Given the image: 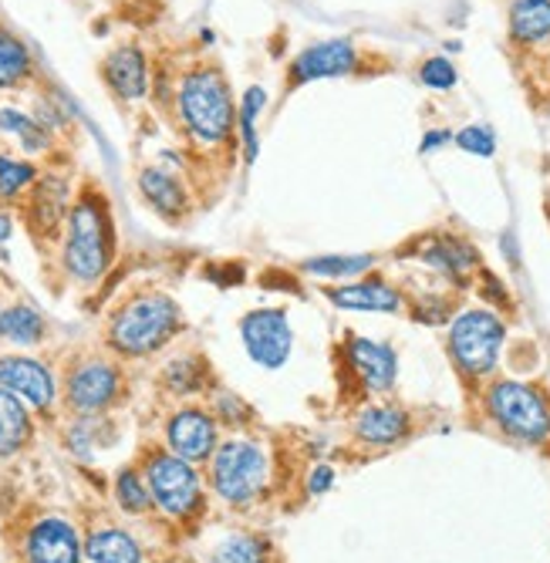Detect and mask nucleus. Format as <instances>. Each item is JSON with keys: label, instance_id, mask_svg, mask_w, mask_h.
I'll list each match as a JSON object with an SVG mask.
<instances>
[{"label": "nucleus", "instance_id": "36", "mask_svg": "<svg viewBox=\"0 0 550 563\" xmlns=\"http://www.w3.org/2000/svg\"><path fill=\"white\" fill-rule=\"evenodd\" d=\"M331 486H334V470H331V466H315L311 476H308V493L321 496V493H328Z\"/></svg>", "mask_w": 550, "mask_h": 563}, {"label": "nucleus", "instance_id": "19", "mask_svg": "<svg viewBox=\"0 0 550 563\" xmlns=\"http://www.w3.org/2000/svg\"><path fill=\"white\" fill-rule=\"evenodd\" d=\"M413 432V419L406 408L398 405H365L355 416V435L369 445H398L406 442Z\"/></svg>", "mask_w": 550, "mask_h": 563}, {"label": "nucleus", "instance_id": "35", "mask_svg": "<svg viewBox=\"0 0 550 563\" xmlns=\"http://www.w3.org/2000/svg\"><path fill=\"white\" fill-rule=\"evenodd\" d=\"M480 297L486 300V307H493V311H504V307H510V294H507V287L499 284V277L496 274H490V271H480Z\"/></svg>", "mask_w": 550, "mask_h": 563}, {"label": "nucleus", "instance_id": "15", "mask_svg": "<svg viewBox=\"0 0 550 563\" xmlns=\"http://www.w3.org/2000/svg\"><path fill=\"white\" fill-rule=\"evenodd\" d=\"M169 452H176L186 463H204L217 452V422L204 408H183L166 426Z\"/></svg>", "mask_w": 550, "mask_h": 563}, {"label": "nucleus", "instance_id": "10", "mask_svg": "<svg viewBox=\"0 0 550 563\" xmlns=\"http://www.w3.org/2000/svg\"><path fill=\"white\" fill-rule=\"evenodd\" d=\"M119 391H122V375L112 362H102V357L75 365L68 375V405L81 416L102 412V408H109L119 398Z\"/></svg>", "mask_w": 550, "mask_h": 563}, {"label": "nucleus", "instance_id": "21", "mask_svg": "<svg viewBox=\"0 0 550 563\" xmlns=\"http://www.w3.org/2000/svg\"><path fill=\"white\" fill-rule=\"evenodd\" d=\"M139 189L145 196V202L153 207L163 220H179L186 210V189L179 186L176 176L163 173V169H142L139 173Z\"/></svg>", "mask_w": 550, "mask_h": 563}, {"label": "nucleus", "instance_id": "23", "mask_svg": "<svg viewBox=\"0 0 550 563\" xmlns=\"http://www.w3.org/2000/svg\"><path fill=\"white\" fill-rule=\"evenodd\" d=\"M28 439H31V416L24 401L14 391L0 388V455L21 452Z\"/></svg>", "mask_w": 550, "mask_h": 563}, {"label": "nucleus", "instance_id": "22", "mask_svg": "<svg viewBox=\"0 0 550 563\" xmlns=\"http://www.w3.org/2000/svg\"><path fill=\"white\" fill-rule=\"evenodd\" d=\"M85 556H88V563H145L135 537L119 527L95 530L85 540Z\"/></svg>", "mask_w": 550, "mask_h": 563}, {"label": "nucleus", "instance_id": "39", "mask_svg": "<svg viewBox=\"0 0 550 563\" xmlns=\"http://www.w3.org/2000/svg\"><path fill=\"white\" fill-rule=\"evenodd\" d=\"M547 213H550V202H547Z\"/></svg>", "mask_w": 550, "mask_h": 563}, {"label": "nucleus", "instance_id": "6", "mask_svg": "<svg viewBox=\"0 0 550 563\" xmlns=\"http://www.w3.org/2000/svg\"><path fill=\"white\" fill-rule=\"evenodd\" d=\"M271 463L257 442L230 439L210 455V483L217 496L230 506H250L267 486Z\"/></svg>", "mask_w": 550, "mask_h": 563}, {"label": "nucleus", "instance_id": "34", "mask_svg": "<svg viewBox=\"0 0 550 563\" xmlns=\"http://www.w3.org/2000/svg\"><path fill=\"white\" fill-rule=\"evenodd\" d=\"M419 81H422L426 88H432V91H449V88H457L460 75H457V65H453V62L439 55V58L422 62V68H419Z\"/></svg>", "mask_w": 550, "mask_h": 563}, {"label": "nucleus", "instance_id": "13", "mask_svg": "<svg viewBox=\"0 0 550 563\" xmlns=\"http://www.w3.org/2000/svg\"><path fill=\"white\" fill-rule=\"evenodd\" d=\"M344 357H348V368L359 375V382L369 391H388L398 378V354L392 344L385 341H372V338H348L344 344Z\"/></svg>", "mask_w": 550, "mask_h": 563}, {"label": "nucleus", "instance_id": "4", "mask_svg": "<svg viewBox=\"0 0 550 563\" xmlns=\"http://www.w3.org/2000/svg\"><path fill=\"white\" fill-rule=\"evenodd\" d=\"M483 416L520 445L550 442V395L520 378H493L483 388Z\"/></svg>", "mask_w": 550, "mask_h": 563}, {"label": "nucleus", "instance_id": "18", "mask_svg": "<svg viewBox=\"0 0 550 563\" xmlns=\"http://www.w3.org/2000/svg\"><path fill=\"white\" fill-rule=\"evenodd\" d=\"M72 202H68V183L62 176H37L31 186V202H28V223L34 233L55 236L58 227L68 220Z\"/></svg>", "mask_w": 550, "mask_h": 563}, {"label": "nucleus", "instance_id": "7", "mask_svg": "<svg viewBox=\"0 0 550 563\" xmlns=\"http://www.w3.org/2000/svg\"><path fill=\"white\" fill-rule=\"evenodd\" d=\"M145 483L153 493V503L166 509L169 517H189L204 503V486L193 470V463L179 459L176 452H153L145 459Z\"/></svg>", "mask_w": 550, "mask_h": 563}, {"label": "nucleus", "instance_id": "30", "mask_svg": "<svg viewBox=\"0 0 550 563\" xmlns=\"http://www.w3.org/2000/svg\"><path fill=\"white\" fill-rule=\"evenodd\" d=\"M37 183V169L24 159L0 156V199H21Z\"/></svg>", "mask_w": 550, "mask_h": 563}, {"label": "nucleus", "instance_id": "8", "mask_svg": "<svg viewBox=\"0 0 550 563\" xmlns=\"http://www.w3.org/2000/svg\"><path fill=\"white\" fill-rule=\"evenodd\" d=\"M240 338L250 354V362L277 372L290 362L294 351V328L284 307H261L240 318Z\"/></svg>", "mask_w": 550, "mask_h": 563}, {"label": "nucleus", "instance_id": "27", "mask_svg": "<svg viewBox=\"0 0 550 563\" xmlns=\"http://www.w3.org/2000/svg\"><path fill=\"white\" fill-rule=\"evenodd\" d=\"M0 129H4L8 135H14L24 152H44L47 145H52V132H47L37 119L18 112V109H0Z\"/></svg>", "mask_w": 550, "mask_h": 563}, {"label": "nucleus", "instance_id": "20", "mask_svg": "<svg viewBox=\"0 0 550 563\" xmlns=\"http://www.w3.org/2000/svg\"><path fill=\"white\" fill-rule=\"evenodd\" d=\"M507 31L517 47H537L550 41V0H514Z\"/></svg>", "mask_w": 550, "mask_h": 563}, {"label": "nucleus", "instance_id": "29", "mask_svg": "<svg viewBox=\"0 0 550 563\" xmlns=\"http://www.w3.org/2000/svg\"><path fill=\"white\" fill-rule=\"evenodd\" d=\"M264 106H267L264 88H246V95L240 101V115H237L240 135H243V156H246V163L257 159V148H261V142H257V115H261Z\"/></svg>", "mask_w": 550, "mask_h": 563}, {"label": "nucleus", "instance_id": "32", "mask_svg": "<svg viewBox=\"0 0 550 563\" xmlns=\"http://www.w3.org/2000/svg\"><path fill=\"white\" fill-rule=\"evenodd\" d=\"M166 382L179 395L199 391V388H204V362H196V357H183V362H173L169 372H166Z\"/></svg>", "mask_w": 550, "mask_h": 563}, {"label": "nucleus", "instance_id": "5", "mask_svg": "<svg viewBox=\"0 0 550 563\" xmlns=\"http://www.w3.org/2000/svg\"><path fill=\"white\" fill-rule=\"evenodd\" d=\"M507 321L493 307H460L446 331V351L449 362L466 382H486L493 378L499 357L507 347Z\"/></svg>", "mask_w": 550, "mask_h": 563}, {"label": "nucleus", "instance_id": "3", "mask_svg": "<svg viewBox=\"0 0 550 563\" xmlns=\"http://www.w3.org/2000/svg\"><path fill=\"white\" fill-rule=\"evenodd\" d=\"M183 328L179 303L163 290H142L129 297L109 321V344L125 357H145L166 347Z\"/></svg>", "mask_w": 550, "mask_h": 563}, {"label": "nucleus", "instance_id": "37", "mask_svg": "<svg viewBox=\"0 0 550 563\" xmlns=\"http://www.w3.org/2000/svg\"><path fill=\"white\" fill-rule=\"evenodd\" d=\"M446 142H453V132H449V129H436V132H426L422 135V152H436L439 145H446Z\"/></svg>", "mask_w": 550, "mask_h": 563}, {"label": "nucleus", "instance_id": "9", "mask_svg": "<svg viewBox=\"0 0 550 563\" xmlns=\"http://www.w3.org/2000/svg\"><path fill=\"white\" fill-rule=\"evenodd\" d=\"M416 261L453 287H470L483 271L480 250L457 233H429L416 240Z\"/></svg>", "mask_w": 550, "mask_h": 563}, {"label": "nucleus", "instance_id": "24", "mask_svg": "<svg viewBox=\"0 0 550 563\" xmlns=\"http://www.w3.org/2000/svg\"><path fill=\"white\" fill-rule=\"evenodd\" d=\"M378 261L372 253H328V257H311L301 264L305 274H315V277H328V280H348V277H365Z\"/></svg>", "mask_w": 550, "mask_h": 563}, {"label": "nucleus", "instance_id": "14", "mask_svg": "<svg viewBox=\"0 0 550 563\" xmlns=\"http://www.w3.org/2000/svg\"><path fill=\"white\" fill-rule=\"evenodd\" d=\"M81 556H85V547L78 540V530L68 520L47 517L28 530V540H24L28 563H81Z\"/></svg>", "mask_w": 550, "mask_h": 563}, {"label": "nucleus", "instance_id": "26", "mask_svg": "<svg viewBox=\"0 0 550 563\" xmlns=\"http://www.w3.org/2000/svg\"><path fill=\"white\" fill-rule=\"evenodd\" d=\"M0 338L14 344H37L44 338V318L28 303H11L0 311Z\"/></svg>", "mask_w": 550, "mask_h": 563}, {"label": "nucleus", "instance_id": "28", "mask_svg": "<svg viewBox=\"0 0 550 563\" xmlns=\"http://www.w3.org/2000/svg\"><path fill=\"white\" fill-rule=\"evenodd\" d=\"M271 547L261 537H250V533H237L227 537L223 543L213 547V563H267Z\"/></svg>", "mask_w": 550, "mask_h": 563}, {"label": "nucleus", "instance_id": "16", "mask_svg": "<svg viewBox=\"0 0 550 563\" xmlns=\"http://www.w3.org/2000/svg\"><path fill=\"white\" fill-rule=\"evenodd\" d=\"M0 388L14 391L21 401L34 405V408H52L58 388H55V375L47 372V365L34 362V357H0Z\"/></svg>", "mask_w": 550, "mask_h": 563}, {"label": "nucleus", "instance_id": "25", "mask_svg": "<svg viewBox=\"0 0 550 563\" xmlns=\"http://www.w3.org/2000/svg\"><path fill=\"white\" fill-rule=\"evenodd\" d=\"M31 71H34V58L28 44L14 31L0 27V88L21 85Z\"/></svg>", "mask_w": 550, "mask_h": 563}, {"label": "nucleus", "instance_id": "2", "mask_svg": "<svg viewBox=\"0 0 550 563\" xmlns=\"http://www.w3.org/2000/svg\"><path fill=\"white\" fill-rule=\"evenodd\" d=\"M176 109L186 135L196 145H223L233 135L237 109L230 98V85L213 65H196L179 78Z\"/></svg>", "mask_w": 550, "mask_h": 563}, {"label": "nucleus", "instance_id": "12", "mask_svg": "<svg viewBox=\"0 0 550 563\" xmlns=\"http://www.w3.org/2000/svg\"><path fill=\"white\" fill-rule=\"evenodd\" d=\"M359 65L355 44L348 37H331L321 44L305 47L301 55L290 62V85H308V81H321V78H338L348 75Z\"/></svg>", "mask_w": 550, "mask_h": 563}, {"label": "nucleus", "instance_id": "33", "mask_svg": "<svg viewBox=\"0 0 550 563\" xmlns=\"http://www.w3.org/2000/svg\"><path fill=\"white\" fill-rule=\"evenodd\" d=\"M453 142L463 152H470V156H480V159H493L496 156V135L486 125H466V129H460L453 135Z\"/></svg>", "mask_w": 550, "mask_h": 563}, {"label": "nucleus", "instance_id": "40", "mask_svg": "<svg viewBox=\"0 0 550 563\" xmlns=\"http://www.w3.org/2000/svg\"><path fill=\"white\" fill-rule=\"evenodd\" d=\"M0 311H4V307H0Z\"/></svg>", "mask_w": 550, "mask_h": 563}, {"label": "nucleus", "instance_id": "17", "mask_svg": "<svg viewBox=\"0 0 550 563\" xmlns=\"http://www.w3.org/2000/svg\"><path fill=\"white\" fill-rule=\"evenodd\" d=\"M102 78L116 98L139 101L148 91V62L135 44H119L102 62Z\"/></svg>", "mask_w": 550, "mask_h": 563}, {"label": "nucleus", "instance_id": "11", "mask_svg": "<svg viewBox=\"0 0 550 563\" xmlns=\"http://www.w3.org/2000/svg\"><path fill=\"white\" fill-rule=\"evenodd\" d=\"M324 297L338 311H355V314H398L406 307V294L385 277H355L352 284L324 287Z\"/></svg>", "mask_w": 550, "mask_h": 563}, {"label": "nucleus", "instance_id": "1", "mask_svg": "<svg viewBox=\"0 0 550 563\" xmlns=\"http://www.w3.org/2000/svg\"><path fill=\"white\" fill-rule=\"evenodd\" d=\"M112 257H116V233H112L109 202L102 192L81 189L65 220L62 264L68 277H75L78 284H95L106 277Z\"/></svg>", "mask_w": 550, "mask_h": 563}, {"label": "nucleus", "instance_id": "38", "mask_svg": "<svg viewBox=\"0 0 550 563\" xmlns=\"http://www.w3.org/2000/svg\"><path fill=\"white\" fill-rule=\"evenodd\" d=\"M11 233H14V220H11V213H0V246H4V243L11 240Z\"/></svg>", "mask_w": 550, "mask_h": 563}, {"label": "nucleus", "instance_id": "31", "mask_svg": "<svg viewBox=\"0 0 550 563\" xmlns=\"http://www.w3.org/2000/svg\"><path fill=\"white\" fill-rule=\"evenodd\" d=\"M116 496H119V506L125 509V514H145V509L153 506L148 483L135 470H122L116 476Z\"/></svg>", "mask_w": 550, "mask_h": 563}]
</instances>
